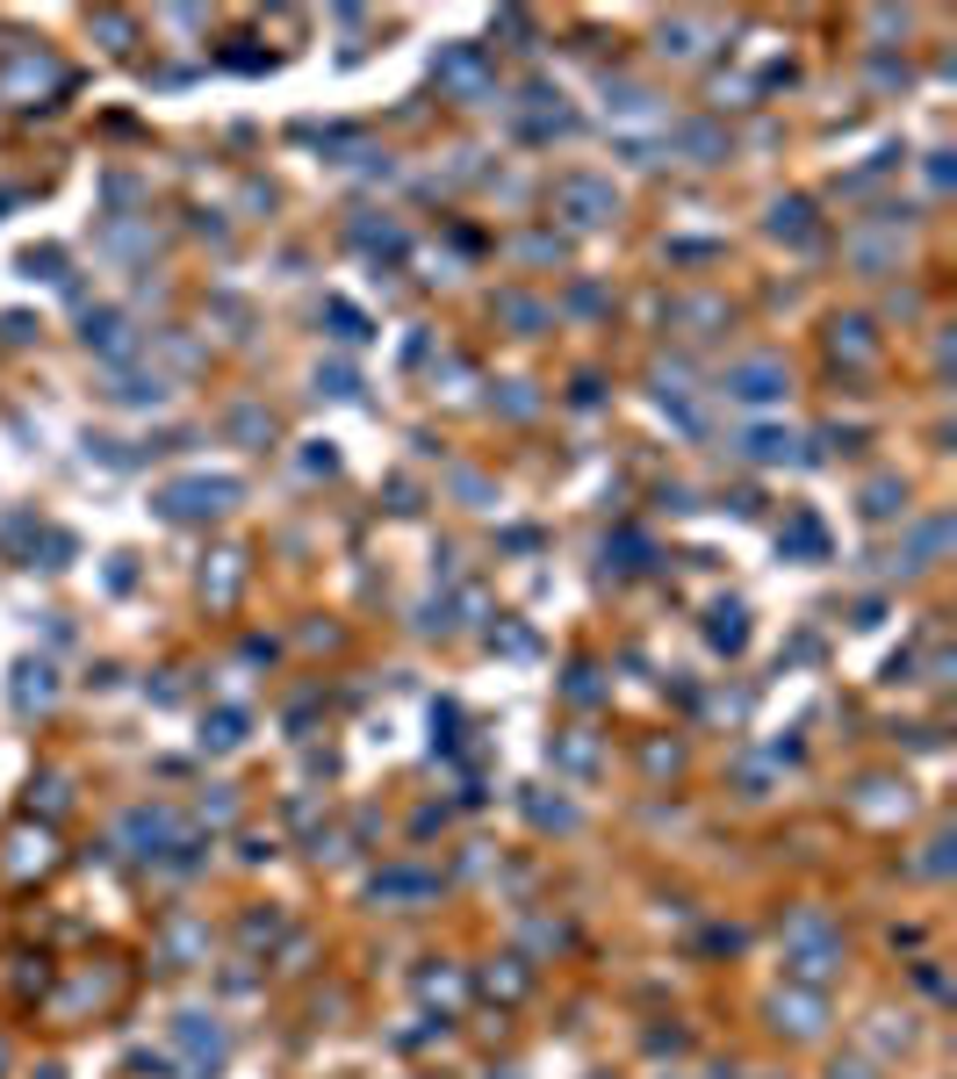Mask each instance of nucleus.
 I'll use <instances>...</instances> for the list:
<instances>
[{
    "mask_svg": "<svg viewBox=\"0 0 957 1079\" xmlns=\"http://www.w3.org/2000/svg\"><path fill=\"white\" fill-rule=\"evenodd\" d=\"M778 367L770 360H756V367H734V396H748V403H764V396H778Z\"/></svg>",
    "mask_w": 957,
    "mask_h": 1079,
    "instance_id": "1",
    "label": "nucleus"
}]
</instances>
